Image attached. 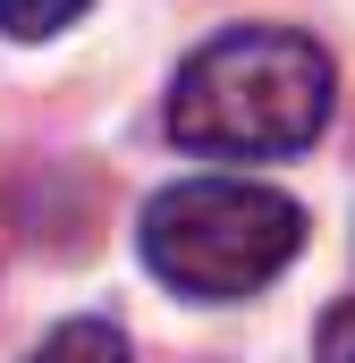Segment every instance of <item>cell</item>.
Wrapping results in <instances>:
<instances>
[{"mask_svg": "<svg viewBox=\"0 0 355 363\" xmlns=\"http://www.w3.org/2000/svg\"><path fill=\"white\" fill-rule=\"evenodd\" d=\"M305 245V211L254 178H178L144 203V262L170 279L178 296L229 304L254 296L296 262Z\"/></svg>", "mask_w": 355, "mask_h": 363, "instance_id": "obj_2", "label": "cell"}, {"mask_svg": "<svg viewBox=\"0 0 355 363\" xmlns=\"http://www.w3.org/2000/svg\"><path fill=\"white\" fill-rule=\"evenodd\" d=\"M330 51L288 26L212 34L170 85V135L203 161H288L330 127Z\"/></svg>", "mask_w": 355, "mask_h": 363, "instance_id": "obj_1", "label": "cell"}, {"mask_svg": "<svg viewBox=\"0 0 355 363\" xmlns=\"http://www.w3.org/2000/svg\"><path fill=\"white\" fill-rule=\"evenodd\" d=\"M93 0H0V26L9 34H26V43H43V34H60V26H77Z\"/></svg>", "mask_w": 355, "mask_h": 363, "instance_id": "obj_4", "label": "cell"}, {"mask_svg": "<svg viewBox=\"0 0 355 363\" xmlns=\"http://www.w3.org/2000/svg\"><path fill=\"white\" fill-rule=\"evenodd\" d=\"M34 363H127V338H119L110 321H68Z\"/></svg>", "mask_w": 355, "mask_h": 363, "instance_id": "obj_3", "label": "cell"}, {"mask_svg": "<svg viewBox=\"0 0 355 363\" xmlns=\"http://www.w3.org/2000/svg\"><path fill=\"white\" fill-rule=\"evenodd\" d=\"M313 363H355V296L322 321V338H313Z\"/></svg>", "mask_w": 355, "mask_h": 363, "instance_id": "obj_5", "label": "cell"}]
</instances>
